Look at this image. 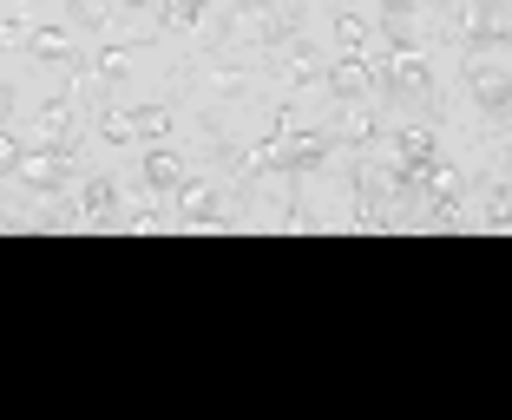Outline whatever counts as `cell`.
<instances>
[{
  "label": "cell",
  "instance_id": "1",
  "mask_svg": "<svg viewBox=\"0 0 512 420\" xmlns=\"http://www.w3.org/2000/svg\"><path fill=\"white\" fill-rule=\"evenodd\" d=\"M145 184H151V191H178V184H184V165H178V151L151 145V151H145Z\"/></svg>",
  "mask_w": 512,
  "mask_h": 420
},
{
  "label": "cell",
  "instance_id": "2",
  "mask_svg": "<svg viewBox=\"0 0 512 420\" xmlns=\"http://www.w3.org/2000/svg\"><path fill=\"white\" fill-rule=\"evenodd\" d=\"M329 86L342 92V99H362V92H368V66L348 53V60H335V66H329Z\"/></svg>",
  "mask_w": 512,
  "mask_h": 420
},
{
  "label": "cell",
  "instance_id": "3",
  "mask_svg": "<svg viewBox=\"0 0 512 420\" xmlns=\"http://www.w3.org/2000/svg\"><path fill=\"white\" fill-rule=\"evenodd\" d=\"M79 210H86V217H112V210H119V184H112V178H92L86 191H79Z\"/></svg>",
  "mask_w": 512,
  "mask_h": 420
},
{
  "label": "cell",
  "instance_id": "4",
  "mask_svg": "<svg viewBox=\"0 0 512 420\" xmlns=\"http://www.w3.org/2000/svg\"><path fill=\"white\" fill-rule=\"evenodd\" d=\"M132 119H138V138H165V125H171V112H165V105H138Z\"/></svg>",
  "mask_w": 512,
  "mask_h": 420
},
{
  "label": "cell",
  "instance_id": "5",
  "mask_svg": "<svg viewBox=\"0 0 512 420\" xmlns=\"http://www.w3.org/2000/svg\"><path fill=\"white\" fill-rule=\"evenodd\" d=\"M335 40H342L348 53H355V46L368 40V20H362V14H342V20H335Z\"/></svg>",
  "mask_w": 512,
  "mask_h": 420
},
{
  "label": "cell",
  "instance_id": "6",
  "mask_svg": "<svg viewBox=\"0 0 512 420\" xmlns=\"http://www.w3.org/2000/svg\"><path fill=\"white\" fill-rule=\"evenodd\" d=\"M0 171H20V145L7 132H0Z\"/></svg>",
  "mask_w": 512,
  "mask_h": 420
},
{
  "label": "cell",
  "instance_id": "7",
  "mask_svg": "<svg viewBox=\"0 0 512 420\" xmlns=\"http://www.w3.org/2000/svg\"><path fill=\"white\" fill-rule=\"evenodd\" d=\"M119 7H151V0H119Z\"/></svg>",
  "mask_w": 512,
  "mask_h": 420
}]
</instances>
